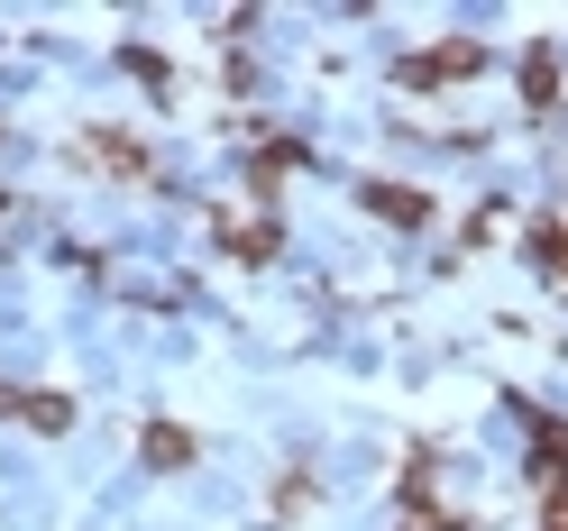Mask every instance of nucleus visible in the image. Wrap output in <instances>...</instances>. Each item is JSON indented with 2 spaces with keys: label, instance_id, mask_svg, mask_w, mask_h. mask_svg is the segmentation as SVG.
Here are the masks:
<instances>
[{
  "label": "nucleus",
  "instance_id": "1",
  "mask_svg": "<svg viewBox=\"0 0 568 531\" xmlns=\"http://www.w3.org/2000/svg\"><path fill=\"white\" fill-rule=\"evenodd\" d=\"M468 74H486V47H477V38H440L432 55H404V64H395V83H404V92H432V83H468Z\"/></svg>",
  "mask_w": 568,
  "mask_h": 531
},
{
  "label": "nucleus",
  "instance_id": "2",
  "mask_svg": "<svg viewBox=\"0 0 568 531\" xmlns=\"http://www.w3.org/2000/svg\"><path fill=\"white\" fill-rule=\"evenodd\" d=\"M358 202L376 211L385 229H432V193H413V184H367Z\"/></svg>",
  "mask_w": 568,
  "mask_h": 531
},
{
  "label": "nucleus",
  "instance_id": "3",
  "mask_svg": "<svg viewBox=\"0 0 568 531\" xmlns=\"http://www.w3.org/2000/svg\"><path fill=\"white\" fill-rule=\"evenodd\" d=\"M138 458H148L156 477H174V468H193V431H184V421H148V431H138Z\"/></svg>",
  "mask_w": 568,
  "mask_h": 531
},
{
  "label": "nucleus",
  "instance_id": "4",
  "mask_svg": "<svg viewBox=\"0 0 568 531\" xmlns=\"http://www.w3.org/2000/svg\"><path fill=\"white\" fill-rule=\"evenodd\" d=\"M221 247H230L239 266H266L275 247H284V229H275V221H221Z\"/></svg>",
  "mask_w": 568,
  "mask_h": 531
},
{
  "label": "nucleus",
  "instance_id": "5",
  "mask_svg": "<svg viewBox=\"0 0 568 531\" xmlns=\"http://www.w3.org/2000/svg\"><path fill=\"white\" fill-rule=\"evenodd\" d=\"M83 156H92V165H111V174H129V184L148 174V147H138V137H120V129H92V137H83Z\"/></svg>",
  "mask_w": 568,
  "mask_h": 531
},
{
  "label": "nucleus",
  "instance_id": "6",
  "mask_svg": "<svg viewBox=\"0 0 568 531\" xmlns=\"http://www.w3.org/2000/svg\"><path fill=\"white\" fill-rule=\"evenodd\" d=\"M523 101H531V111H559V47H531L523 55Z\"/></svg>",
  "mask_w": 568,
  "mask_h": 531
},
{
  "label": "nucleus",
  "instance_id": "7",
  "mask_svg": "<svg viewBox=\"0 0 568 531\" xmlns=\"http://www.w3.org/2000/svg\"><path fill=\"white\" fill-rule=\"evenodd\" d=\"M19 421L28 431H74V404L64 395H19Z\"/></svg>",
  "mask_w": 568,
  "mask_h": 531
},
{
  "label": "nucleus",
  "instance_id": "8",
  "mask_svg": "<svg viewBox=\"0 0 568 531\" xmlns=\"http://www.w3.org/2000/svg\"><path fill=\"white\" fill-rule=\"evenodd\" d=\"M531 449H541V477H559V468H568V421L531 412Z\"/></svg>",
  "mask_w": 568,
  "mask_h": 531
},
{
  "label": "nucleus",
  "instance_id": "9",
  "mask_svg": "<svg viewBox=\"0 0 568 531\" xmlns=\"http://www.w3.org/2000/svg\"><path fill=\"white\" fill-rule=\"evenodd\" d=\"M559 257H568V221H531V266L559 275Z\"/></svg>",
  "mask_w": 568,
  "mask_h": 531
},
{
  "label": "nucleus",
  "instance_id": "10",
  "mask_svg": "<svg viewBox=\"0 0 568 531\" xmlns=\"http://www.w3.org/2000/svg\"><path fill=\"white\" fill-rule=\"evenodd\" d=\"M120 55H129V74H138V83H165V55H156V47H120Z\"/></svg>",
  "mask_w": 568,
  "mask_h": 531
},
{
  "label": "nucleus",
  "instance_id": "11",
  "mask_svg": "<svg viewBox=\"0 0 568 531\" xmlns=\"http://www.w3.org/2000/svg\"><path fill=\"white\" fill-rule=\"evenodd\" d=\"M541 531H568V486H550V494H541Z\"/></svg>",
  "mask_w": 568,
  "mask_h": 531
},
{
  "label": "nucleus",
  "instance_id": "12",
  "mask_svg": "<svg viewBox=\"0 0 568 531\" xmlns=\"http://www.w3.org/2000/svg\"><path fill=\"white\" fill-rule=\"evenodd\" d=\"M550 285H568V257H559V275H550Z\"/></svg>",
  "mask_w": 568,
  "mask_h": 531
}]
</instances>
